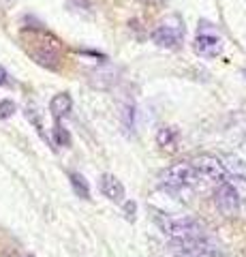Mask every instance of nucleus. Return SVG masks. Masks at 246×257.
Segmentation results:
<instances>
[{
	"label": "nucleus",
	"mask_w": 246,
	"mask_h": 257,
	"mask_svg": "<svg viewBox=\"0 0 246 257\" xmlns=\"http://www.w3.org/2000/svg\"><path fill=\"white\" fill-rule=\"evenodd\" d=\"M141 3H156V0H141Z\"/></svg>",
	"instance_id": "aec40b11"
},
{
	"label": "nucleus",
	"mask_w": 246,
	"mask_h": 257,
	"mask_svg": "<svg viewBox=\"0 0 246 257\" xmlns=\"http://www.w3.org/2000/svg\"><path fill=\"white\" fill-rule=\"evenodd\" d=\"M184 39V22L180 15H167L158 26L152 30V41L165 50H176Z\"/></svg>",
	"instance_id": "7ed1b4c3"
},
{
	"label": "nucleus",
	"mask_w": 246,
	"mask_h": 257,
	"mask_svg": "<svg viewBox=\"0 0 246 257\" xmlns=\"http://www.w3.org/2000/svg\"><path fill=\"white\" fill-rule=\"evenodd\" d=\"M122 126L126 133H135V126H137V122H135V105L122 107Z\"/></svg>",
	"instance_id": "ddd939ff"
},
{
	"label": "nucleus",
	"mask_w": 246,
	"mask_h": 257,
	"mask_svg": "<svg viewBox=\"0 0 246 257\" xmlns=\"http://www.w3.org/2000/svg\"><path fill=\"white\" fill-rule=\"evenodd\" d=\"M193 50L203 58H216V56L223 54V39L216 30L208 28V24H201L199 30H197Z\"/></svg>",
	"instance_id": "20e7f679"
},
{
	"label": "nucleus",
	"mask_w": 246,
	"mask_h": 257,
	"mask_svg": "<svg viewBox=\"0 0 246 257\" xmlns=\"http://www.w3.org/2000/svg\"><path fill=\"white\" fill-rule=\"evenodd\" d=\"M201 176L199 172L195 170V165L190 161H180V163H173L169 167L158 174V182H161L163 189H169V191H180V189H186V187H193L197 184Z\"/></svg>",
	"instance_id": "f03ea898"
},
{
	"label": "nucleus",
	"mask_w": 246,
	"mask_h": 257,
	"mask_svg": "<svg viewBox=\"0 0 246 257\" xmlns=\"http://www.w3.org/2000/svg\"><path fill=\"white\" fill-rule=\"evenodd\" d=\"M154 221L158 225V229H161L165 236H169L171 240H188V238H201V236H205L203 223L193 219V216L158 212L154 216Z\"/></svg>",
	"instance_id": "f257e3e1"
},
{
	"label": "nucleus",
	"mask_w": 246,
	"mask_h": 257,
	"mask_svg": "<svg viewBox=\"0 0 246 257\" xmlns=\"http://www.w3.org/2000/svg\"><path fill=\"white\" fill-rule=\"evenodd\" d=\"M69 7H71V9H75V11L90 9V0H69Z\"/></svg>",
	"instance_id": "a211bd4d"
},
{
	"label": "nucleus",
	"mask_w": 246,
	"mask_h": 257,
	"mask_svg": "<svg viewBox=\"0 0 246 257\" xmlns=\"http://www.w3.org/2000/svg\"><path fill=\"white\" fill-rule=\"evenodd\" d=\"M242 75H244V77H246V69H244V71H242Z\"/></svg>",
	"instance_id": "412c9836"
},
{
	"label": "nucleus",
	"mask_w": 246,
	"mask_h": 257,
	"mask_svg": "<svg viewBox=\"0 0 246 257\" xmlns=\"http://www.w3.org/2000/svg\"><path fill=\"white\" fill-rule=\"evenodd\" d=\"M99 189L109 202H116V204L124 202V184L118 180L114 174H103L101 182H99Z\"/></svg>",
	"instance_id": "1a4fd4ad"
},
{
	"label": "nucleus",
	"mask_w": 246,
	"mask_h": 257,
	"mask_svg": "<svg viewBox=\"0 0 246 257\" xmlns=\"http://www.w3.org/2000/svg\"><path fill=\"white\" fill-rule=\"evenodd\" d=\"M171 253L178 257H212L216 255V246L210 240L201 238H188V240H171Z\"/></svg>",
	"instance_id": "39448f33"
},
{
	"label": "nucleus",
	"mask_w": 246,
	"mask_h": 257,
	"mask_svg": "<svg viewBox=\"0 0 246 257\" xmlns=\"http://www.w3.org/2000/svg\"><path fill=\"white\" fill-rule=\"evenodd\" d=\"M11 84V79H9V73L0 67V86H9Z\"/></svg>",
	"instance_id": "6ab92c4d"
},
{
	"label": "nucleus",
	"mask_w": 246,
	"mask_h": 257,
	"mask_svg": "<svg viewBox=\"0 0 246 257\" xmlns=\"http://www.w3.org/2000/svg\"><path fill=\"white\" fill-rule=\"evenodd\" d=\"M214 204H216L218 212L225 216H233L240 210V193L231 182H220L218 189L214 191Z\"/></svg>",
	"instance_id": "0eeeda50"
},
{
	"label": "nucleus",
	"mask_w": 246,
	"mask_h": 257,
	"mask_svg": "<svg viewBox=\"0 0 246 257\" xmlns=\"http://www.w3.org/2000/svg\"><path fill=\"white\" fill-rule=\"evenodd\" d=\"M37 45L30 47V56L35 58L37 64H41L45 69H58L60 64V50L58 41L54 37H47V41H35Z\"/></svg>",
	"instance_id": "423d86ee"
},
{
	"label": "nucleus",
	"mask_w": 246,
	"mask_h": 257,
	"mask_svg": "<svg viewBox=\"0 0 246 257\" xmlns=\"http://www.w3.org/2000/svg\"><path fill=\"white\" fill-rule=\"evenodd\" d=\"M71 109H73V99H71L69 92H60L50 101V111H52V116L56 120L69 116Z\"/></svg>",
	"instance_id": "9d476101"
},
{
	"label": "nucleus",
	"mask_w": 246,
	"mask_h": 257,
	"mask_svg": "<svg viewBox=\"0 0 246 257\" xmlns=\"http://www.w3.org/2000/svg\"><path fill=\"white\" fill-rule=\"evenodd\" d=\"M176 142H178V128L176 126H161L156 133V144L161 146L163 150H173L176 148Z\"/></svg>",
	"instance_id": "9b49d317"
},
{
	"label": "nucleus",
	"mask_w": 246,
	"mask_h": 257,
	"mask_svg": "<svg viewBox=\"0 0 246 257\" xmlns=\"http://www.w3.org/2000/svg\"><path fill=\"white\" fill-rule=\"evenodd\" d=\"M15 103L11 99H5V101H0V118H11L15 114Z\"/></svg>",
	"instance_id": "dca6fc26"
},
{
	"label": "nucleus",
	"mask_w": 246,
	"mask_h": 257,
	"mask_svg": "<svg viewBox=\"0 0 246 257\" xmlns=\"http://www.w3.org/2000/svg\"><path fill=\"white\" fill-rule=\"evenodd\" d=\"M69 180H71V187H73V191H75V195H77V197H82V199H90V187H88V180H86L82 174L73 172V174L69 176Z\"/></svg>",
	"instance_id": "f8f14e48"
},
{
	"label": "nucleus",
	"mask_w": 246,
	"mask_h": 257,
	"mask_svg": "<svg viewBox=\"0 0 246 257\" xmlns=\"http://www.w3.org/2000/svg\"><path fill=\"white\" fill-rule=\"evenodd\" d=\"M223 165H225V170L229 174H233V176H246V165H244V161H240V159L229 157L227 163H223Z\"/></svg>",
	"instance_id": "4468645a"
},
{
	"label": "nucleus",
	"mask_w": 246,
	"mask_h": 257,
	"mask_svg": "<svg viewBox=\"0 0 246 257\" xmlns=\"http://www.w3.org/2000/svg\"><path fill=\"white\" fill-rule=\"evenodd\" d=\"M135 216H137V202H124V219L126 221H135Z\"/></svg>",
	"instance_id": "f3484780"
},
{
	"label": "nucleus",
	"mask_w": 246,
	"mask_h": 257,
	"mask_svg": "<svg viewBox=\"0 0 246 257\" xmlns=\"http://www.w3.org/2000/svg\"><path fill=\"white\" fill-rule=\"evenodd\" d=\"M54 138H56L58 146H69V144H71V138H69L67 128L60 124V120H56V126H54Z\"/></svg>",
	"instance_id": "2eb2a0df"
},
{
	"label": "nucleus",
	"mask_w": 246,
	"mask_h": 257,
	"mask_svg": "<svg viewBox=\"0 0 246 257\" xmlns=\"http://www.w3.org/2000/svg\"><path fill=\"white\" fill-rule=\"evenodd\" d=\"M190 163L195 165V170L199 172L201 178H208L214 182H225L229 178V172L225 170L223 161L212 155H199L195 161H190Z\"/></svg>",
	"instance_id": "6e6552de"
}]
</instances>
